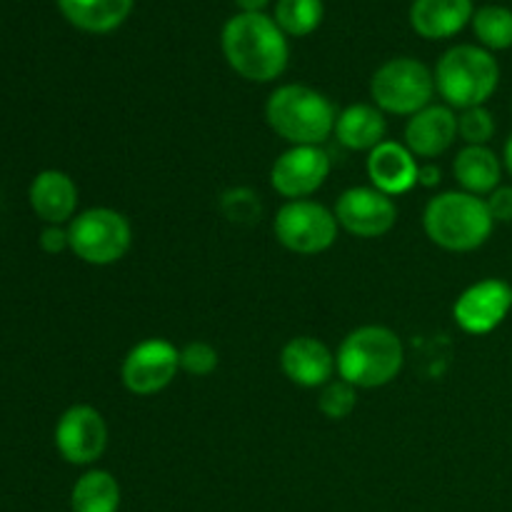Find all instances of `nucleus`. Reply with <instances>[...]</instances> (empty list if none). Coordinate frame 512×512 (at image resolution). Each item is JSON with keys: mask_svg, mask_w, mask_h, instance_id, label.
<instances>
[{"mask_svg": "<svg viewBox=\"0 0 512 512\" xmlns=\"http://www.w3.org/2000/svg\"><path fill=\"white\" fill-rule=\"evenodd\" d=\"M218 350L205 340H193L185 348H180V370L195 378H208L218 368Z\"/></svg>", "mask_w": 512, "mask_h": 512, "instance_id": "27", "label": "nucleus"}, {"mask_svg": "<svg viewBox=\"0 0 512 512\" xmlns=\"http://www.w3.org/2000/svg\"><path fill=\"white\" fill-rule=\"evenodd\" d=\"M330 175V155L323 145H293L270 168V185L285 200H305L318 193Z\"/></svg>", "mask_w": 512, "mask_h": 512, "instance_id": "10", "label": "nucleus"}, {"mask_svg": "<svg viewBox=\"0 0 512 512\" xmlns=\"http://www.w3.org/2000/svg\"><path fill=\"white\" fill-rule=\"evenodd\" d=\"M370 95L375 108L390 115L413 118L433 103L435 73L415 58H393L375 70L370 80Z\"/></svg>", "mask_w": 512, "mask_h": 512, "instance_id": "6", "label": "nucleus"}, {"mask_svg": "<svg viewBox=\"0 0 512 512\" xmlns=\"http://www.w3.org/2000/svg\"><path fill=\"white\" fill-rule=\"evenodd\" d=\"M55 445L70 465H93L108 448V425L93 405H73L55 428Z\"/></svg>", "mask_w": 512, "mask_h": 512, "instance_id": "12", "label": "nucleus"}, {"mask_svg": "<svg viewBox=\"0 0 512 512\" xmlns=\"http://www.w3.org/2000/svg\"><path fill=\"white\" fill-rule=\"evenodd\" d=\"M512 310V288L505 280L488 278L470 285L453 305V318L470 335L493 333Z\"/></svg>", "mask_w": 512, "mask_h": 512, "instance_id": "13", "label": "nucleus"}, {"mask_svg": "<svg viewBox=\"0 0 512 512\" xmlns=\"http://www.w3.org/2000/svg\"><path fill=\"white\" fill-rule=\"evenodd\" d=\"M30 205L35 215L48 225H63L75 218L78 188L63 170H43L30 185Z\"/></svg>", "mask_w": 512, "mask_h": 512, "instance_id": "17", "label": "nucleus"}, {"mask_svg": "<svg viewBox=\"0 0 512 512\" xmlns=\"http://www.w3.org/2000/svg\"><path fill=\"white\" fill-rule=\"evenodd\" d=\"M440 178H443V173L435 163H423L418 168V185H423V188H438Z\"/></svg>", "mask_w": 512, "mask_h": 512, "instance_id": "31", "label": "nucleus"}, {"mask_svg": "<svg viewBox=\"0 0 512 512\" xmlns=\"http://www.w3.org/2000/svg\"><path fill=\"white\" fill-rule=\"evenodd\" d=\"M418 168L415 155L395 140H383L378 148L368 153L370 183L390 198L408 193L413 185H418Z\"/></svg>", "mask_w": 512, "mask_h": 512, "instance_id": "16", "label": "nucleus"}, {"mask_svg": "<svg viewBox=\"0 0 512 512\" xmlns=\"http://www.w3.org/2000/svg\"><path fill=\"white\" fill-rule=\"evenodd\" d=\"M385 133H388V123H385L383 110L368 103H355L340 110L333 135L343 148L368 150L370 153L383 143Z\"/></svg>", "mask_w": 512, "mask_h": 512, "instance_id": "19", "label": "nucleus"}, {"mask_svg": "<svg viewBox=\"0 0 512 512\" xmlns=\"http://www.w3.org/2000/svg\"><path fill=\"white\" fill-rule=\"evenodd\" d=\"M358 405V388L350 385L348 380L333 378L328 385L320 388L318 408L328 420H345L353 415Z\"/></svg>", "mask_w": 512, "mask_h": 512, "instance_id": "25", "label": "nucleus"}, {"mask_svg": "<svg viewBox=\"0 0 512 512\" xmlns=\"http://www.w3.org/2000/svg\"><path fill=\"white\" fill-rule=\"evenodd\" d=\"M453 173L465 193L490 195L495 188H500L503 163L488 145H465L455 158Z\"/></svg>", "mask_w": 512, "mask_h": 512, "instance_id": "21", "label": "nucleus"}, {"mask_svg": "<svg viewBox=\"0 0 512 512\" xmlns=\"http://www.w3.org/2000/svg\"><path fill=\"white\" fill-rule=\"evenodd\" d=\"M70 250L88 265H113L125 258L133 245V228L123 213L113 208L83 210L68 225Z\"/></svg>", "mask_w": 512, "mask_h": 512, "instance_id": "7", "label": "nucleus"}, {"mask_svg": "<svg viewBox=\"0 0 512 512\" xmlns=\"http://www.w3.org/2000/svg\"><path fill=\"white\" fill-rule=\"evenodd\" d=\"M458 135L465 145H488L495 135V118L485 105L480 108L460 110L458 115Z\"/></svg>", "mask_w": 512, "mask_h": 512, "instance_id": "26", "label": "nucleus"}, {"mask_svg": "<svg viewBox=\"0 0 512 512\" xmlns=\"http://www.w3.org/2000/svg\"><path fill=\"white\" fill-rule=\"evenodd\" d=\"M223 213L228 215L230 220H235V223H243V220L258 218L260 203L258 198H255L253 190L235 188L223 195Z\"/></svg>", "mask_w": 512, "mask_h": 512, "instance_id": "28", "label": "nucleus"}, {"mask_svg": "<svg viewBox=\"0 0 512 512\" xmlns=\"http://www.w3.org/2000/svg\"><path fill=\"white\" fill-rule=\"evenodd\" d=\"M120 485L108 470H88L80 475L70 493L73 512H118Z\"/></svg>", "mask_w": 512, "mask_h": 512, "instance_id": "22", "label": "nucleus"}, {"mask_svg": "<svg viewBox=\"0 0 512 512\" xmlns=\"http://www.w3.org/2000/svg\"><path fill=\"white\" fill-rule=\"evenodd\" d=\"M280 368L290 383L300 388H323L338 373L335 355L323 340L300 335L288 340L280 350Z\"/></svg>", "mask_w": 512, "mask_h": 512, "instance_id": "14", "label": "nucleus"}, {"mask_svg": "<svg viewBox=\"0 0 512 512\" xmlns=\"http://www.w3.org/2000/svg\"><path fill=\"white\" fill-rule=\"evenodd\" d=\"M458 138V115L450 105H433L423 108L408 118L405 125V148L415 158H438Z\"/></svg>", "mask_w": 512, "mask_h": 512, "instance_id": "15", "label": "nucleus"}, {"mask_svg": "<svg viewBox=\"0 0 512 512\" xmlns=\"http://www.w3.org/2000/svg\"><path fill=\"white\" fill-rule=\"evenodd\" d=\"M40 248L50 255H58L63 250L70 248V238H68V230L60 228V225H48V228L40 233Z\"/></svg>", "mask_w": 512, "mask_h": 512, "instance_id": "30", "label": "nucleus"}, {"mask_svg": "<svg viewBox=\"0 0 512 512\" xmlns=\"http://www.w3.org/2000/svg\"><path fill=\"white\" fill-rule=\"evenodd\" d=\"M220 45L230 68L250 83H273L288 68V35L265 13L233 15L225 23Z\"/></svg>", "mask_w": 512, "mask_h": 512, "instance_id": "1", "label": "nucleus"}, {"mask_svg": "<svg viewBox=\"0 0 512 512\" xmlns=\"http://www.w3.org/2000/svg\"><path fill=\"white\" fill-rule=\"evenodd\" d=\"M180 370V350L170 340L148 338L143 343L133 345L125 355L120 378H123L125 390L133 395L148 398V395L160 393L175 380Z\"/></svg>", "mask_w": 512, "mask_h": 512, "instance_id": "9", "label": "nucleus"}, {"mask_svg": "<svg viewBox=\"0 0 512 512\" xmlns=\"http://www.w3.org/2000/svg\"><path fill=\"white\" fill-rule=\"evenodd\" d=\"M473 30L485 50L512 48V10L503 5H485L473 15Z\"/></svg>", "mask_w": 512, "mask_h": 512, "instance_id": "24", "label": "nucleus"}, {"mask_svg": "<svg viewBox=\"0 0 512 512\" xmlns=\"http://www.w3.org/2000/svg\"><path fill=\"white\" fill-rule=\"evenodd\" d=\"M488 210L495 223H512V185H500L488 195Z\"/></svg>", "mask_w": 512, "mask_h": 512, "instance_id": "29", "label": "nucleus"}, {"mask_svg": "<svg viewBox=\"0 0 512 512\" xmlns=\"http://www.w3.org/2000/svg\"><path fill=\"white\" fill-rule=\"evenodd\" d=\"M473 0H413L410 25L428 40H445L473 23Z\"/></svg>", "mask_w": 512, "mask_h": 512, "instance_id": "18", "label": "nucleus"}, {"mask_svg": "<svg viewBox=\"0 0 512 512\" xmlns=\"http://www.w3.org/2000/svg\"><path fill=\"white\" fill-rule=\"evenodd\" d=\"M335 363L338 378L348 380L358 390L383 388L403 370V340L385 325H360L340 343Z\"/></svg>", "mask_w": 512, "mask_h": 512, "instance_id": "2", "label": "nucleus"}, {"mask_svg": "<svg viewBox=\"0 0 512 512\" xmlns=\"http://www.w3.org/2000/svg\"><path fill=\"white\" fill-rule=\"evenodd\" d=\"M273 20L285 35L305 38L323 23V0H278Z\"/></svg>", "mask_w": 512, "mask_h": 512, "instance_id": "23", "label": "nucleus"}, {"mask_svg": "<svg viewBox=\"0 0 512 512\" xmlns=\"http://www.w3.org/2000/svg\"><path fill=\"white\" fill-rule=\"evenodd\" d=\"M268 125L290 145H323L335 133V105L310 85H280L265 103Z\"/></svg>", "mask_w": 512, "mask_h": 512, "instance_id": "4", "label": "nucleus"}, {"mask_svg": "<svg viewBox=\"0 0 512 512\" xmlns=\"http://www.w3.org/2000/svg\"><path fill=\"white\" fill-rule=\"evenodd\" d=\"M135 0H58L68 23L85 33H113L128 20Z\"/></svg>", "mask_w": 512, "mask_h": 512, "instance_id": "20", "label": "nucleus"}, {"mask_svg": "<svg viewBox=\"0 0 512 512\" xmlns=\"http://www.w3.org/2000/svg\"><path fill=\"white\" fill-rule=\"evenodd\" d=\"M335 218L355 238H383L398 223V205L373 185H358L340 195Z\"/></svg>", "mask_w": 512, "mask_h": 512, "instance_id": "11", "label": "nucleus"}, {"mask_svg": "<svg viewBox=\"0 0 512 512\" xmlns=\"http://www.w3.org/2000/svg\"><path fill=\"white\" fill-rule=\"evenodd\" d=\"M338 218L315 200H288L275 213V238L285 250L298 255H320L338 238Z\"/></svg>", "mask_w": 512, "mask_h": 512, "instance_id": "8", "label": "nucleus"}, {"mask_svg": "<svg viewBox=\"0 0 512 512\" xmlns=\"http://www.w3.org/2000/svg\"><path fill=\"white\" fill-rule=\"evenodd\" d=\"M423 228L438 248L450 253H470L488 243L495 220L485 198L465 190H448L425 205Z\"/></svg>", "mask_w": 512, "mask_h": 512, "instance_id": "3", "label": "nucleus"}, {"mask_svg": "<svg viewBox=\"0 0 512 512\" xmlns=\"http://www.w3.org/2000/svg\"><path fill=\"white\" fill-rule=\"evenodd\" d=\"M503 163H505V168H508V173L512 175V133H510L508 143H505V150H503Z\"/></svg>", "mask_w": 512, "mask_h": 512, "instance_id": "33", "label": "nucleus"}, {"mask_svg": "<svg viewBox=\"0 0 512 512\" xmlns=\"http://www.w3.org/2000/svg\"><path fill=\"white\" fill-rule=\"evenodd\" d=\"M235 3H238L243 13H263V8H268L270 0H235Z\"/></svg>", "mask_w": 512, "mask_h": 512, "instance_id": "32", "label": "nucleus"}, {"mask_svg": "<svg viewBox=\"0 0 512 512\" xmlns=\"http://www.w3.org/2000/svg\"><path fill=\"white\" fill-rule=\"evenodd\" d=\"M498 83V60L490 50L478 48V45L465 43L445 50L435 68V90L453 110L480 108L493 98Z\"/></svg>", "mask_w": 512, "mask_h": 512, "instance_id": "5", "label": "nucleus"}]
</instances>
